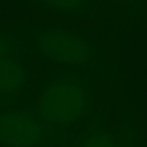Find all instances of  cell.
Listing matches in <instances>:
<instances>
[{"instance_id":"2","label":"cell","mask_w":147,"mask_h":147,"mask_svg":"<svg viewBox=\"0 0 147 147\" xmlns=\"http://www.w3.org/2000/svg\"><path fill=\"white\" fill-rule=\"evenodd\" d=\"M89 87L79 79H57L43 89L38 114L51 125H70L86 112Z\"/></svg>"},{"instance_id":"5","label":"cell","mask_w":147,"mask_h":147,"mask_svg":"<svg viewBox=\"0 0 147 147\" xmlns=\"http://www.w3.org/2000/svg\"><path fill=\"white\" fill-rule=\"evenodd\" d=\"M27 79L22 63L13 55L0 57V95H13L24 87Z\"/></svg>"},{"instance_id":"4","label":"cell","mask_w":147,"mask_h":147,"mask_svg":"<svg viewBox=\"0 0 147 147\" xmlns=\"http://www.w3.org/2000/svg\"><path fill=\"white\" fill-rule=\"evenodd\" d=\"M33 7L55 16L93 19L108 10L106 0H29Z\"/></svg>"},{"instance_id":"1","label":"cell","mask_w":147,"mask_h":147,"mask_svg":"<svg viewBox=\"0 0 147 147\" xmlns=\"http://www.w3.org/2000/svg\"><path fill=\"white\" fill-rule=\"evenodd\" d=\"M29 54L60 65H86L95 60L100 46L84 33L57 26H36L32 29L11 30Z\"/></svg>"},{"instance_id":"3","label":"cell","mask_w":147,"mask_h":147,"mask_svg":"<svg viewBox=\"0 0 147 147\" xmlns=\"http://www.w3.org/2000/svg\"><path fill=\"white\" fill-rule=\"evenodd\" d=\"M45 134V125L27 111L0 114V142L8 147H35Z\"/></svg>"},{"instance_id":"8","label":"cell","mask_w":147,"mask_h":147,"mask_svg":"<svg viewBox=\"0 0 147 147\" xmlns=\"http://www.w3.org/2000/svg\"><path fill=\"white\" fill-rule=\"evenodd\" d=\"M19 43L13 35H5L0 33V57L3 55H14L18 52Z\"/></svg>"},{"instance_id":"6","label":"cell","mask_w":147,"mask_h":147,"mask_svg":"<svg viewBox=\"0 0 147 147\" xmlns=\"http://www.w3.org/2000/svg\"><path fill=\"white\" fill-rule=\"evenodd\" d=\"M81 147H115V142L109 133L103 130H92L84 138Z\"/></svg>"},{"instance_id":"7","label":"cell","mask_w":147,"mask_h":147,"mask_svg":"<svg viewBox=\"0 0 147 147\" xmlns=\"http://www.w3.org/2000/svg\"><path fill=\"white\" fill-rule=\"evenodd\" d=\"M108 2L120 8L127 16H136L142 13V10L147 5V0H108Z\"/></svg>"}]
</instances>
